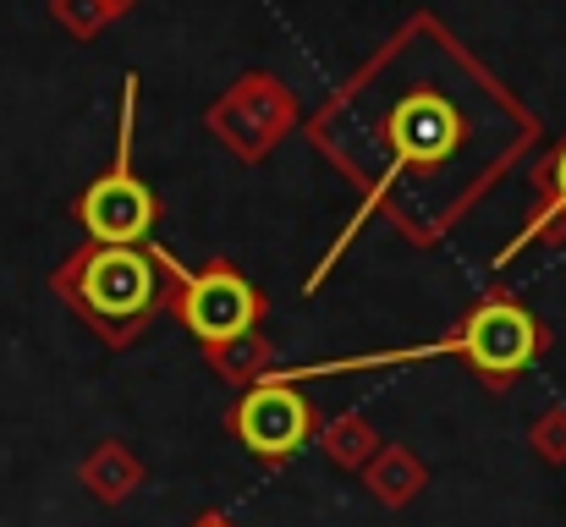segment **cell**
Listing matches in <instances>:
<instances>
[{"label": "cell", "instance_id": "obj_1", "mask_svg": "<svg viewBox=\"0 0 566 527\" xmlns=\"http://www.w3.org/2000/svg\"><path fill=\"white\" fill-rule=\"evenodd\" d=\"M303 133L364 192L353 225L308 275V292L342 264L375 214L407 242L434 247L545 138L534 110L484 72L440 17H407L390 44H379L303 122Z\"/></svg>", "mask_w": 566, "mask_h": 527}, {"label": "cell", "instance_id": "obj_2", "mask_svg": "<svg viewBox=\"0 0 566 527\" xmlns=\"http://www.w3.org/2000/svg\"><path fill=\"white\" fill-rule=\"evenodd\" d=\"M50 292L105 341V347H133L155 314L166 308V281L149 247H105L83 242L50 270Z\"/></svg>", "mask_w": 566, "mask_h": 527}, {"label": "cell", "instance_id": "obj_3", "mask_svg": "<svg viewBox=\"0 0 566 527\" xmlns=\"http://www.w3.org/2000/svg\"><path fill=\"white\" fill-rule=\"evenodd\" d=\"M155 264H160V281H166V308L192 330L198 347H214V341H237V336H253L264 330V314H270V297L226 259L188 270L166 242H149Z\"/></svg>", "mask_w": 566, "mask_h": 527}, {"label": "cell", "instance_id": "obj_4", "mask_svg": "<svg viewBox=\"0 0 566 527\" xmlns=\"http://www.w3.org/2000/svg\"><path fill=\"white\" fill-rule=\"evenodd\" d=\"M133 133H138V72L122 77V122H116V160L94 176L72 214L83 220L88 242H105V247H149L155 242V220H160V203H155V187L138 176L133 160Z\"/></svg>", "mask_w": 566, "mask_h": 527}, {"label": "cell", "instance_id": "obj_5", "mask_svg": "<svg viewBox=\"0 0 566 527\" xmlns=\"http://www.w3.org/2000/svg\"><path fill=\"white\" fill-rule=\"evenodd\" d=\"M451 357L473 368V379L490 390V396H506L534 362L539 351L551 347V330L534 319V308L517 297V292H501L490 286L484 297L468 303V314L457 319V330L446 336Z\"/></svg>", "mask_w": 566, "mask_h": 527}, {"label": "cell", "instance_id": "obj_6", "mask_svg": "<svg viewBox=\"0 0 566 527\" xmlns=\"http://www.w3.org/2000/svg\"><path fill=\"white\" fill-rule=\"evenodd\" d=\"M203 127L248 166L270 160L292 133H297V94L286 88V77L275 72H242L209 110Z\"/></svg>", "mask_w": 566, "mask_h": 527}, {"label": "cell", "instance_id": "obj_7", "mask_svg": "<svg viewBox=\"0 0 566 527\" xmlns=\"http://www.w3.org/2000/svg\"><path fill=\"white\" fill-rule=\"evenodd\" d=\"M226 434L259 462V467H286L314 434H319V412L303 396V384H292L286 373L259 379L253 390L237 396V407L226 412Z\"/></svg>", "mask_w": 566, "mask_h": 527}, {"label": "cell", "instance_id": "obj_8", "mask_svg": "<svg viewBox=\"0 0 566 527\" xmlns=\"http://www.w3.org/2000/svg\"><path fill=\"white\" fill-rule=\"evenodd\" d=\"M528 181H534V209H528L523 231L490 259V270H506L528 247H566V133L562 144L545 149V160H534Z\"/></svg>", "mask_w": 566, "mask_h": 527}, {"label": "cell", "instance_id": "obj_9", "mask_svg": "<svg viewBox=\"0 0 566 527\" xmlns=\"http://www.w3.org/2000/svg\"><path fill=\"white\" fill-rule=\"evenodd\" d=\"M77 484H83L99 506H122V500H133V495L149 484V467H144V456H138L127 440H99V445L83 451Z\"/></svg>", "mask_w": 566, "mask_h": 527}, {"label": "cell", "instance_id": "obj_10", "mask_svg": "<svg viewBox=\"0 0 566 527\" xmlns=\"http://www.w3.org/2000/svg\"><path fill=\"white\" fill-rule=\"evenodd\" d=\"M358 478H364V489L375 495L385 512H407V506L429 489V467H423V456H418L412 445H396V440L379 445Z\"/></svg>", "mask_w": 566, "mask_h": 527}, {"label": "cell", "instance_id": "obj_11", "mask_svg": "<svg viewBox=\"0 0 566 527\" xmlns=\"http://www.w3.org/2000/svg\"><path fill=\"white\" fill-rule=\"evenodd\" d=\"M198 351H203V368H209L214 379H226L231 390H253L259 379L281 373V357H275L264 330L237 336V341H214V347H198Z\"/></svg>", "mask_w": 566, "mask_h": 527}, {"label": "cell", "instance_id": "obj_12", "mask_svg": "<svg viewBox=\"0 0 566 527\" xmlns=\"http://www.w3.org/2000/svg\"><path fill=\"white\" fill-rule=\"evenodd\" d=\"M314 445L325 451V462H331V467H342V473H364V467H369V456L385 445V434H379L364 412H336V418H325V423H319Z\"/></svg>", "mask_w": 566, "mask_h": 527}, {"label": "cell", "instance_id": "obj_13", "mask_svg": "<svg viewBox=\"0 0 566 527\" xmlns=\"http://www.w3.org/2000/svg\"><path fill=\"white\" fill-rule=\"evenodd\" d=\"M50 17L77 39V44H88V39H99L116 17H111V6L105 0H50Z\"/></svg>", "mask_w": 566, "mask_h": 527}, {"label": "cell", "instance_id": "obj_14", "mask_svg": "<svg viewBox=\"0 0 566 527\" xmlns=\"http://www.w3.org/2000/svg\"><path fill=\"white\" fill-rule=\"evenodd\" d=\"M528 445H534L539 462L566 467V401H551V407L528 423Z\"/></svg>", "mask_w": 566, "mask_h": 527}, {"label": "cell", "instance_id": "obj_15", "mask_svg": "<svg viewBox=\"0 0 566 527\" xmlns=\"http://www.w3.org/2000/svg\"><path fill=\"white\" fill-rule=\"evenodd\" d=\"M192 527H231V517H220V512H203Z\"/></svg>", "mask_w": 566, "mask_h": 527}, {"label": "cell", "instance_id": "obj_16", "mask_svg": "<svg viewBox=\"0 0 566 527\" xmlns=\"http://www.w3.org/2000/svg\"><path fill=\"white\" fill-rule=\"evenodd\" d=\"M105 6H111V17H127V11H133L138 0H105Z\"/></svg>", "mask_w": 566, "mask_h": 527}]
</instances>
